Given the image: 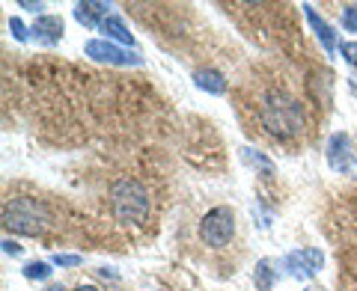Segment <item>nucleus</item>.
Returning a JSON list of instances; mask_svg holds the SVG:
<instances>
[{"label": "nucleus", "mask_w": 357, "mask_h": 291, "mask_svg": "<svg viewBox=\"0 0 357 291\" xmlns=\"http://www.w3.org/2000/svg\"><path fill=\"white\" fill-rule=\"evenodd\" d=\"M259 119L262 128L271 134V137L280 140H292L304 131V113H301V104L292 95L286 93H271L259 107Z\"/></svg>", "instance_id": "nucleus-1"}, {"label": "nucleus", "mask_w": 357, "mask_h": 291, "mask_svg": "<svg viewBox=\"0 0 357 291\" xmlns=\"http://www.w3.org/2000/svg\"><path fill=\"white\" fill-rule=\"evenodd\" d=\"M110 208L122 226H140L149 214V194L137 178H119L110 187Z\"/></svg>", "instance_id": "nucleus-2"}, {"label": "nucleus", "mask_w": 357, "mask_h": 291, "mask_svg": "<svg viewBox=\"0 0 357 291\" xmlns=\"http://www.w3.org/2000/svg\"><path fill=\"white\" fill-rule=\"evenodd\" d=\"M48 223H51V214L39 199L18 196V199H9V203L3 205V226L18 232V235L36 238V235H42L45 229H48Z\"/></svg>", "instance_id": "nucleus-3"}, {"label": "nucleus", "mask_w": 357, "mask_h": 291, "mask_svg": "<svg viewBox=\"0 0 357 291\" xmlns=\"http://www.w3.org/2000/svg\"><path fill=\"white\" fill-rule=\"evenodd\" d=\"M232 235H236V214H232V208L227 205H218L203 214L199 220V238H203L206 247H227L232 241Z\"/></svg>", "instance_id": "nucleus-4"}, {"label": "nucleus", "mask_w": 357, "mask_h": 291, "mask_svg": "<svg viewBox=\"0 0 357 291\" xmlns=\"http://www.w3.org/2000/svg\"><path fill=\"white\" fill-rule=\"evenodd\" d=\"M84 54L96 63H107V65H143V57L137 51L119 48V45L107 42V39H89L84 45Z\"/></svg>", "instance_id": "nucleus-5"}, {"label": "nucleus", "mask_w": 357, "mask_h": 291, "mask_svg": "<svg viewBox=\"0 0 357 291\" xmlns=\"http://www.w3.org/2000/svg\"><path fill=\"white\" fill-rule=\"evenodd\" d=\"M321 265H325V255H321L319 247L295 250V253L283 255V262H280V267H286L289 276H295V279H310V276H316V274L321 271Z\"/></svg>", "instance_id": "nucleus-6"}, {"label": "nucleus", "mask_w": 357, "mask_h": 291, "mask_svg": "<svg viewBox=\"0 0 357 291\" xmlns=\"http://www.w3.org/2000/svg\"><path fill=\"white\" fill-rule=\"evenodd\" d=\"M325 155H328V164L342 175H349V173L357 170L354 155H351V143H349L345 134H333V137L328 140V146H325Z\"/></svg>", "instance_id": "nucleus-7"}, {"label": "nucleus", "mask_w": 357, "mask_h": 291, "mask_svg": "<svg viewBox=\"0 0 357 291\" xmlns=\"http://www.w3.org/2000/svg\"><path fill=\"white\" fill-rule=\"evenodd\" d=\"M72 15L77 24H84V27H102L105 24V18L110 15V3H102V0H84V3H75L72 9Z\"/></svg>", "instance_id": "nucleus-8"}, {"label": "nucleus", "mask_w": 357, "mask_h": 291, "mask_svg": "<svg viewBox=\"0 0 357 291\" xmlns=\"http://www.w3.org/2000/svg\"><path fill=\"white\" fill-rule=\"evenodd\" d=\"M33 39L42 42V45H57L63 39V18L60 15H39L33 21Z\"/></svg>", "instance_id": "nucleus-9"}, {"label": "nucleus", "mask_w": 357, "mask_h": 291, "mask_svg": "<svg viewBox=\"0 0 357 291\" xmlns=\"http://www.w3.org/2000/svg\"><path fill=\"white\" fill-rule=\"evenodd\" d=\"M304 13H307V21L312 24V30H316V36H319V42H321V48H325V54H328V57H333V51H337V33H333V27H331L328 21L321 18L310 3L304 6Z\"/></svg>", "instance_id": "nucleus-10"}, {"label": "nucleus", "mask_w": 357, "mask_h": 291, "mask_svg": "<svg viewBox=\"0 0 357 291\" xmlns=\"http://www.w3.org/2000/svg\"><path fill=\"white\" fill-rule=\"evenodd\" d=\"M105 33V39L107 42H114V45H134V36H131V30L126 27V21H122L119 15H107L105 18V24L98 27Z\"/></svg>", "instance_id": "nucleus-11"}, {"label": "nucleus", "mask_w": 357, "mask_h": 291, "mask_svg": "<svg viewBox=\"0 0 357 291\" xmlns=\"http://www.w3.org/2000/svg\"><path fill=\"white\" fill-rule=\"evenodd\" d=\"M194 84L199 89H206V93H211V95H223V93H227V77H223L218 69H199V72H194Z\"/></svg>", "instance_id": "nucleus-12"}, {"label": "nucleus", "mask_w": 357, "mask_h": 291, "mask_svg": "<svg viewBox=\"0 0 357 291\" xmlns=\"http://www.w3.org/2000/svg\"><path fill=\"white\" fill-rule=\"evenodd\" d=\"M241 161L253 166V170H259L262 175H274V164L265 158L262 152H256V149H241Z\"/></svg>", "instance_id": "nucleus-13"}, {"label": "nucleus", "mask_w": 357, "mask_h": 291, "mask_svg": "<svg viewBox=\"0 0 357 291\" xmlns=\"http://www.w3.org/2000/svg\"><path fill=\"white\" fill-rule=\"evenodd\" d=\"M271 267H274V262H271V259H262L259 265H256V271H253V279H256V285H259L262 291L274 288V283H277V274L271 271Z\"/></svg>", "instance_id": "nucleus-14"}, {"label": "nucleus", "mask_w": 357, "mask_h": 291, "mask_svg": "<svg viewBox=\"0 0 357 291\" xmlns=\"http://www.w3.org/2000/svg\"><path fill=\"white\" fill-rule=\"evenodd\" d=\"M54 271H51V265L48 262H27L24 265V276L27 279H48Z\"/></svg>", "instance_id": "nucleus-15"}, {"label": "nucleus", "mask_w": 357, "mask_h": 291, "mask_svg": "<svg viewBox=\"0 0 357 291\" xmlns=\"http://www.w3.org/2000/svg\"><path fill=\"white\" fill-rule=\"evenodd\" d=\"M342 27L349 33H357V3H349L342 9Z\"/></svg>", "instance_id": "nucleus-16"}, {"label": "nucleus", "mask_w": 357, "mask_h": 291, "mask_svg": "<svg viewBox=\"0 0 357 291\" xmlns=\"http://www.w3.org/2000/svg\"><path fill=\"white\" fill-rule=\"evenodd\" d=\"M51 262L57 267H77V265H84V259H81V255H75V253H57Z\"/></svg>", "instance_id": "nucleus-17"}, {"label": "nucleus", "mask_w": 357, "mask_h": 291, "mask_svg": "<svg viewBox=\"0 0 357 291\" xmlns=\"http://www.w3.org/2000/svg\"><path fill=\"white\" fill-rule=\"evenodd\" d=\"M9 33H13L18 42H27L30 39V33H27V27H24V21H21V18H9Z\"/></svg>", "instance_id": "nucleus-18"}, {"label": "nucleus", "mask_w": 357, "mask_h": 291, "mask_svg": "<svg viewBox=\"0 0 357 291\" xmlns=\"http://www.w3.org/2000/svg\"><path fill=\"white\" fill-rule=\"evenodd\" d=\"M340 54L345 57V63L357 69V42H342V45H340Z\"/></svg>", "instance_id": "nucleus-19"}, {"label": "nucleus", "mask_w": 357, "mask_h": 291, "mask_svg": "<svg viewBox=\"0 0 357 291\" xmlns=\"http://www.w3.org/2000/svg\"><path fill=\"white\" fill-rule=\"evenodd\" d=\"M3 253H6V255H21V244H15V241L6 238V241H3Z\"/></svg>", "instance_id": "nucleus-20"}, {"label": "nucleus", "mask_w": 357, "mask_h": 291, "mask_svg": "<svg viewBox=\"0 0 357 291\" xmlns=\"http://www.w3.org/2000/svg\"><path fill=\"white\" fill-rule=\"evenodd\" d=\"M18 6H21V9H30V13H39V9H45L42 3H27V0H21Z\"/></svg>", "instance_id": "nucleus-21"}, {"label": "nucleus", "mask_w": 357, "mask_h": 291, "mask_svg": "<svg viewBox=\"0 0 357 291\" xmlns=\"http://www.w3.org/2000/svg\"><path fill=\"white\" fill-rule=\"evenodd\" d=\"M45 291H66V288H63L60 283H51V285H48V288H45Z\"/></svg>", "instance_id": "nucleus-22"}, {"label": "nucleus", "mask_w": 357, "mask_h": 291, "mask_svg": "<svg viewBox=\"0 0 357 291\" xmlns=\"http://www.w3.org/2000/svg\"><path fill=\"white\" fill-rule=\"evenodd\" d=\"M75 291H98V288H96V285H77Z\"/></svg>", "instance_id": "nucleus-23"}, {"label": "nucleus", "mask_w": 357, "mask_h": 291, "mask_svg": "<svg viewBox=\"0 0 357 291\" xmlns=\"http://www.w3.org/2000/svg\"><path fill=\"white\" fill-rule=\"evenodd\" d=\"M310 291H321V288H310Z\"/></svg>", "instance_id": "nucleus-24"}]
</instances>
